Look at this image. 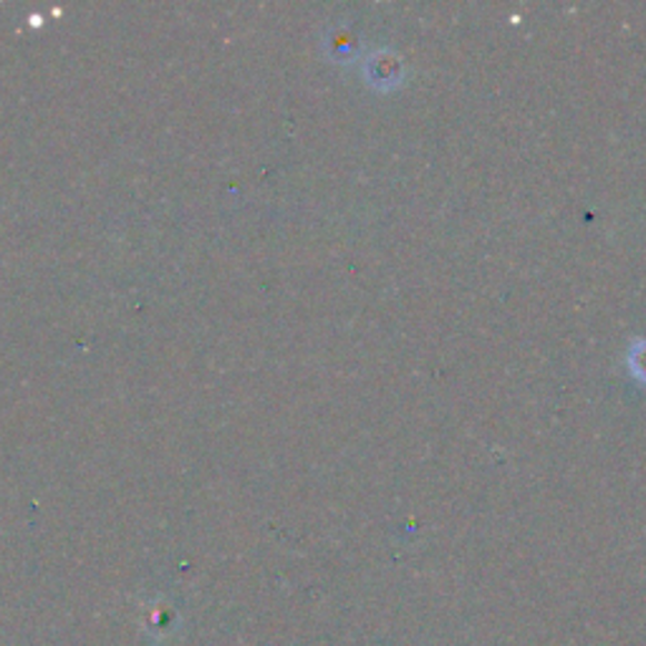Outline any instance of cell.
I'll return each mask as SVG.
<instances>
[{"mask_svg": "<svg viewBox=\"0 0 646 646\" xmlns=\"http://www.w3.org/2000/svg\"><path fill=\"white\" fill-rule=\"evenodd\" d=\"M634 367H636V371H639V374H646V346H644V349L639 354H636V364H634Z\"/></svg>", "mask_w": 646, "mask_h": 646, "instance_id": "1", "label": "cell"}]
</instances>
